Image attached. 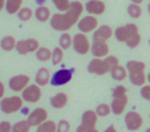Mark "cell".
Wrapping results in <instances>:
<instances>
[{
  "mask_svg": "<svg viewBox=\"0 0 150 132\" xmlns=\"http://www.w3.org/2000/svg\"><path fill=\"white\" fill-rule=\"evenodd\" d=\"M104 132H117V129H116V127L114 126H109Z\"/></svg>",
  "mask_w": 150,
  "mask_h": 132,
  "instance_id": "cell-41",
  "label": "cell"
},
{
  "mask_svg": "<svg viewBox=\"0 0 150 132\" xmlns=\"http://www.w3.org/2000/svg\"><path fill=\"white\" fill-rule=\"evenodd\" d=\"M25 45H27V49H28V53H36L37 49L40 48V42L36 38H27Z\"/></svg>",
  "mask_w": 150,
  "mask_h": 132,
  "instance_id": "cell-35",
  "label": "cell"
},
{
  "mask_svg": "<svg viewBox=\"0 0 150 132\" xmlns=\"http://www.w3.org/2000/svg\"><path fill=\"white\" fill-rule=\"evenodd\" d=\"M77 28L81 33H91V32H94L97 28H98V20H97V16H93V15H88L85 17H81L77 23Z\"/></svg>",
  "mask_w": 150,
  "mask_h": 132,
  "instance_id": "cell-8",
  "label": "cell"
},
{
  "mask_svg": "<svg viewBox=\"0 0 150 132\" xmlns=\"http://www.w3.org/2000/svg\"><path fill=\"white\" fill-rule=\"evenodd\" d=\"M24 101L21 96L13 95V96H6L0 101V110L4 114H15L23 108Z\"/></svg>",
  "mask_w": 150,
  "mask_h": 132,
  "instance_id": "cell-4",
  "label": "cell"
},
{
  "mask_svg": "<svg viewBox=\"0 0 150 132\" xmlns=\"http://www.w3.org/2000/svg\"><path fill=\"white\" fill-rule=\"evenodd\" d=\"M71 131V123H69L68 120H60L59 123H57V129L56 132H69Z\"/></svg>",
  "mask_w": 150,
  "mask_h": 132,
  "instance_id": "cell-36",
  "label": "cell"
},
{
  "mask_svg": "<svg viewBox=\"0 0 150 132\" xmlns=\"http://www.w3.org/2000/svg\"><path fill=\"white\" fill-rule=\"evenodd\" d=\"M21 98L24 102L28 103H36L41 99V89L39 85H28L21 91Z\"/></svg>",
  "mask_w": 150,
  "mask_h": 132,
  "instance_id": "cell-9",
  "label": "cell"
},
{
  "mask_svg": "<svg viewBox=\"0 0 150 132\" xmlns=\"http://www.w3.org/2000/svg\"><path fill=\"white\" fill-rule=\"evenodd\" d=\"M97 120H98V115L93 110H88L85 111L81 116V124L77 127L76 132H88L96 128Z\"/></svg>",
  "mask_w": 150,
  "mask_h": 132,
  "instance_id": "cell-5",
  "label": "cell"
},
{
  "mask_svg": "<svg viewBox=\"0 0 150 132\" xmlns=\"http://www.w3.org/2000/svg\"><path fill=\"white\" fill-rule=\"evenodd\" d=\"M130 1H132V3H134V4H139V6H141L144 0H130Z\"/></svg>",
  "mask_w": 150,
  "mask_h": 132,
  "instance_id": "cell-43",
  "label": "cell"
},
{
  "mask_svg": "<svg viewBox=\"0 0 150 132\" xmlns=\"http://www.w3.org/2000/svg\"><path fill=\"white\" fill-rule=\"evenodd\" d=\"M91 45L92 42L86 37L85 33H76L73 37V49L76 53L79 54H88L91 52Z\"/></svg>",
  "mask_w": 150,
  "mask_h": 132,
  "instance_id": "cell-7",
  "label": "cell"
},
{
  "mask_svg": "<svg viewBox=\"0 0 150 132\" xmlns=\"http://www.w3.org/2000/svg\"><path fill=\"white\" fill-rule=\"evenodd\" d=\"M85 11L89 15L93 16H100L106 11V4L102 0H89L88 3L85 4Z\"/></svg>",
  "mask_w": 150,
  "mask_h": 132,
  "instance_id": "cell-14",
  "label": "cell"
},
{
  "mask_svg": "<svg viewBox=\"0 0 150 132\" xmlns=\"http://www.w3.org/2000/svg\"><path fill=\"white\" fill-rule=\"evenodd\" d=\"M27 120H28V123L31 127H39L41 123L48 120V111H47L45 108L37 107V108L32 110L31 112L28 114Z\"/></svg>",
  "mask_w": 150,
  "mask_h": 132,
  "instance_id": "cell-10",
  "label": "cell"
},
{
  "mask_svg": "<svg viewBox=\"0 0 150 132\" xmlns=\"http://www.w3.org/2000/svg\"><path fill=\"white\" fill-rule=\"evenodd\" d=\"M6 8V0H0V12Z\"/></svg>",
  "mask_w": 150,
  "mask_h": 132,
  "instance_id": "cell-42",
  "label": "cell"
},
{
  "mask_svg": "<svg viewBox=\"0 0 150 132\" xmlns=\"http://www.w3.org/2000/svg\"><path fill=\"white\" fill-rule=\"evenodd\" d=\"M4 94H6V86L1 81H0V101L4 98Z\"/></svg>",
  "mask_w": 150,
  "mask_h": 132,
  "instance_id": "cell-40",
  "label": "cell"
},
{
  "mask_svg": "<svg viewBox=\"0 0 150 132\" xmlns=\"http://www.w3.org/2000/svg\"><path fill=\"white\" fill-rule=\"evenodd\" d=\"M85 9V6L81 1H72L71 7L67 12H60V13L52 15L49 24L54 31L59 32H68L74 24L79 23V20L81 19V15Z\"/></svg>",
  "mask_w": 150,
  "mask_h": 132,
  "instance_id": "cell-1",
  "label": "cell"
},
{
  "mask_svg": "<svg viewBox=\"0 0 150 132\" xmlns=\"http://www.w3.org/2000/svg\"><path fill=\"white\" fill-rule=\"evenodd\" d=\"M68 103V95L65 93H57L56 95H53L51 98V106L53 108H64Z\"/></svg>",
  "mask_w": 150,
  "mask_h": 132,
  "instance_id": "cell-18",
  "label": "cell"
},
{
  "mask_svg": "<svg viewBox=\"0 0 150 132\" xmlns=\"http://www.w3.org/2000/svg\"><path fill=\"white\" fill-rule=\"evenodd\" d=\"M24 0H6V11L9 15H17V12L23 8Z\"/></svg>",
  "mask_w": 150,
  "mask_h": 132,
  "instance_id": "cell-21",
  "label": "cell"
},
{
  "mask_svg": "<svg viewBox=\"0 0 150 132\" xmlns=\"http://www.w3.org/2000/svg\"><path fill=\"white\" fill-rule=\"evenodd\" d=\"M59 46L61 49H64V50L72 48V46H73V37H72L68 32H62V34L59 38Z\"/></svg>",
  "mask_w": 150,
  "mask_h": 132,
  "instance_id": "cell-24",
  "label": "cell"
},
{
  "mask_svg": "<svg viewBox=\"0 0 150 132\" xmlns=\"http://www.w3.org/2000/svg\"><path fill=\"white\" fill-rule=\"evenodd\" d=\"M104 62H105V66H106L108 73H110L117 65H120V61H118V58H117L116 56H106L104 58Z\"/></svg>",
  "mask_w": 150,
  "mask_h": 132,
  "instance_id": "cell-32",
  "label": "cell"
},
{
  "mask_svg": "<svg viewBox=\"0 0 150 132\" xmlns=\"http://www.w3.org/2000/svg\"><path fill=\"white\" fill-rule=\"evenodd\" d=\"M16 44L17 41L13 36H6L0 40V48L6 52H11L13 49H16Z\"/></svg>",
  "mask_w": 150,
  "mask_h": 132,
  "instance_id": "cell-22",
  "label": "cell"
},
{
  "mask_svg": "<svg viewBox=\"0 0 150 132\" xmlns=\"http://www.w3.org/2000/svg\"><path fill=\"white\" fill-rule=\"evenodd\" d=\"M112 96H113V101L110 103L112 107V112L114 115H122L127 106V90L126 87L122 86V85H117L113 89V93H112Z\"/></svg>",
  "mask_w": 150,
  "mask_h": 132,
  "instance_id": "cell-3",
  "label": "cell"
},
{
  "mask_svg": "<svg viewBox=\"0 0 150 132\" xmlns=\"http://www.w3.org/2000/svg\"><path fill=\"white\" fill-rule=\"evenodd\" d=\"M57 129V123H54L53 120H45L44 123H41L37 127L36 132H56Z\"/></svg>",
  "mask_w": 150,
  "mask_h": 132,
  "instance_id": "cell-27",
  "label": "cell"
},
{
  "mask_svg": "<svg viewBox=\"0 0 150 132\" xmlns=\"http://www.w3.org/2000/svg\"><path fill=\"white\" fill-rule=\"evenodd\" d=\"M127 74H129V73H127L126 68H124V66H121V65H117L116 68L110 71L112 78H113L114 81H117V82L124 81V79L127 77Z\"/></svg>",
  "mask_w": 150,
  "mask_h": 132,
  "instance_id": "cell-23",
  "label": "cell"
},
{
  "mask_svg": "<svg viewBox=\"0 0 150 132\" xmlns=\"http://www.w3.org/2000/svg\"><path fill=\"white\" fill-rule=\"evenodd\" d=\"M127 15L132 17V19H138V17H141L142 15V8L139 4H129L127 6Z\"/></svg>",
  "mask_w": 150,
  "mask_h": 132,
  "instance_id": "cell-29",
  "label": "cell"
},
{
  "mask_svg": "<svg viewBox=\"0 0 150 132\" xmlns=\"http://www.w3.org/2000/svg\"><path fill=\"white\" fill-rule=\"evenodd\" d=\"M146 69V65L142 61H136V59H132L126 64V70L127 73H136V71H145Z\"/></svg>",
  "mask_w": 150,
  "mask_h": 132,
  "instance_id": "cell-25",
  "label": "cell"
},
{
  "mask_svg": "<svg viewBox=\"0 0 150 132\" xmlns=\"http://www.w3.org/2000/svg\"><path fill=\"white\" fill-rule=\"evenodd\" d=\"M91 53L93 54L96 58H105L106 56H109V45H108V42L104 41V40H94V38H92Z\"/></svg>",
  "mask_w": 150,
  "mask_h": 132,
  "instance_id": "cell-12",
  "label": "cell"
},
{
  "mask_svg": "<svg viewBox=\"0 0 150 132\" xmlns=\"http://www.w3.org/2000/svg\"><path fill=\"white\" fill-rule=\"evenodd\" d=\"M110 112H112V107L108 103H100L96 107V114L98 116H101V118H106Z\"/></svg>",
  "mask_w": 150,
  "mask_h": 132,
  "instance_id": "cell-31",
  "label": "cell"
},
{
  "mask_svg": "<svg viewBox=\"0 0 150 132\" xmlns=\"http://www.w3.org/2000/svg\"><path fill=\"white\" fill-rule=\"evenodd\" d=\"M16 52L21 56H25L28 54V49H27V45H25V40H21V41H17L16 44Z\"/></svg>",
  "mask_w": 150,
  "mask_h": 132,
  "instance_id": "cell-37",
  "label": "cell"
},
{
  "mask_svg": "<svg viewBox=\"0 0 150 132\" xmlns=\"http://www.w3.org/2000/svg\"><path fill=\"white\" fill-rule=\"evenodd\" d=\"M144 124V119L136 111H129L125 115V126L129 131H138Z\"/></svg>",
  "mask_w": 150,
  "mask_h": 132,
  "instance_id": "cell-13",
  "label": "cell"
},
{
  "mask_svg": "<svg viewBox=\"0 0 150 132\" xmlns=\"http://www.w3.org/2000/svg\"><path fill=\"white\" fill-rule=\"evenodd\" d=\"M29 129H31V126L28 120H20L12 127V132H29Z\"/></svg>",
  "mask_w": 150,
  "mask_h": 132,
  "instance_id": "cell-33",
  "label": "cell"
},
{
  "mask_svg": "<svg viewBox=\"0 0 150 132\" xmlns=\"http://www.w3.org/2000/svg\"><path fill=\"white\" fill-rule=\"evenodd\" d=\"M73 69H60L52 74L51 85L52 86H64L69 83L73 78Z\"/></svg>",
  "mask_w": 150,
  "mask_h": 132,
  "instance_id": "cell-6",
  "label": "cell"
},
{
  "mask_svg": "<svg viewBox=\"0 0 150 132\" xmlns=\"http://www.w3.org/2000/svg\"><path fill=\"white\" fill-rule=\"evenodd\" d=\"M36 58L41 62H47V61H51L52 58V50L45 46H40L36 52Z\"/></svg>",
  "mask_w": 150,
  "mask_h": 132,
  "instance_id": "cell-26",
  "label": "cell"
},
{
  "mask_svg": "<svg viewBox=\"0 0 150 132\" xmlns=\"http://www.w3.org/2000/svg\"><path fill=\"white\" fill-rule=\"evenodd\" d=\"M147 11H149V13H150V3L147 4Z\"/></svg>",
  "mask_w": 150,
  "mask_h": 132,
  "instance_id": "cell-46",
  "label": "cell"
},
{
  "mask_svg": "<svg viewBox=\"0 0 150 132\" xmlns=\"http://www.w3.org/2000/svg\"><path fill=\"white\" fill-rule=\"evenodd\" d=\"M88 132H98V129L94 128V129H92V131H88Z\"/></svg>",
  "mask_w": 150,
  "mask_h": 132,
  "instance_id": "cell-45",
  "label": "cell"
},
{
  "mask_svg": "<svg viewBox=\"0 0 150 132\" xmlns=\"http://www.w3.org/2000/svg\"><path fill=\"white\" fill-rule=\"evenodd\" d=\"M35 17L39 20L40 23H47V21H49L52 17L51 9L45 6H39L36 9H35Z\"/></svg>",
  "mask_w": 150,
  "mask_h": 132,
  "instance_id": "cell-19",
  "label": "cell"
},
{
  "mask_svg": "<svg viewBox=\"0 0 150 132\" xmlns=\"http://www.w3.org/2000/svg\"><path fill=\"white\" fill-rule=\"evenodd\" d=\"M0 132H1V131H0Z\"/></svg>",
  "mask_w": 150,
  "mask_h": 132,
  "instance_id": "cell-48",
  "label": "cell"
},
{
  "mask_svg": "<svg viewBox=\"0 0 150 132\" xmlns=\"http://www.w3.org/2000/svg\"><path fill=\"white\" fill-rule=\"evenodd\" d=\"M147 82H149V83H150V73L147 74Z\"/></svg>",
  "mask_w": 150,
  "mask_h": 132,
  "instance_id": "cell-44",
  "label": "cell"
},
{
  "mask_svg": "<svg viewBox=\"0 0 150 132\" xmlns=\"http://www.w3.org/2000/svg\"><path fill=\"white\" fill-rule=\"evenodd\" d=\"M113 34H114V31L112 29V27L100 25L98 28L93 32V38L94 40H104V41H108Z\"/></svg>",
  "mask_w": 150,
  "mask_h": 132,
  "instance_id": "cell-16",
  "label": "cell"
},
{
  "mask_svg": "<svg viewBox=\"0 0 150 132\" xmlns=\"http://www.w3.org/2000/svg\"><path fill=\"white\" fill-rule=\"evenodd\" d=\"M141 96L145 101L150 102V83L149 85H144L141 87Z\"/></svg>",
  "mask_w": 150,
  "mask_h": 132,
  "instance_id": "cell-38",
  "label": "cell"
},
{
  "mask_svg": "<svg viewBox=\"0 0 150 132\" xmlns=\"http://www.w3.org/2000/svg\"><path fill=\"white\" fill-rule=\"evenodd\" d=\"M114 37H116L117 41L125 42L130 49L137 48L141 44V34H139L138 27L133 23L118 27L114 31Z\"/></svg>",
  "mask_w": 150,
  "mask_h": 132,
  "instance_id": "cell-2",
  "label": "cell"
},
{
  "mask_svg": "<svg viewBox=\"0 0 150 132\" xmlns=\"http://www.w3.org/2000/svg\"><path fill=\"white\" fill-rule=\"evenodd\" d=\"M53 6L57 8V11L60 12H67L71 7V0H52Z\"/></svg>",
  "mask_w": 150,
  "mask_h": 132,
  "instance_id": "cell-34",
  "label": "cell"
},
{
  "mask_svg": "<svg viewBox=\"0 0 150 132\" xmlns=\"http://www.w3.org/2000/svg\"><path fill=\"white\" fill-rule=\"evenodd\" d=\"M88 71L91 74H96V75H104V74L108 73L104 58H96L94 57L88 65Z\"/></svg>",
  "mask_w": 150,
  "mask_h": 132,
  "instance_id": "cell-15",
  "label": "cell"
},
{
  "mask_svg": "<svg viewBox=\"0 0 150 132\" xmlns=\"http://www.w3.org/2000/svg\"><path fill=\"white\" fill-rule=\"evenodd\" d=\"M29 81H31V78H29L28 75H25V74H19V75H15V77L9 78L8 86L15 93H21L29 85Z\"/></svg>",
  "mask_w": 150,
  "mask_h": 132,
  "instance_id": "cell-11",
  "label": "cell"
},
{
  "mask_svg": "<svg viewBox=\"0 0 150 132\" xmlns=\"http://www.w3.org/2000/svg\"><path fill=\"white\" fill-rule=\"evenodd\" d=\"M129 79H130L132 85L142 87L146 83L147 75L145 74V71H136V73H129Z\"/></svg>",
  "mask_w": 150,
  "mask_h": 132,
  "instance_id": "cell-20",
  "label": "cell"
},
{
  "mask_svg": "<svg viewBox=\"0 0 150 132\" xmlns=\"http://www.w3.org/2000/svg\"><path fill=\"white\" fill-rule=\"evenodd\" d=\"M32 16H35V11H32L28 7H23V8L17 12V17L21 21H29L32 19Z\"/></svg>",
  "mask_w": 150,
  "mask_h": 132,
  "instance_id": "cell-30",
  "label": "cell"
},
{
  "mask_svg": "<svg viewBox=\"0 0 150 132\" xmlns=\"http://www.w3.org/2000/svg\"><path fill=\"white\" fill-rule=\"evenodd\" d=\"M145 132H150V127H149V128H147V129H146V131H145Z\"/></svg>",
  "mask_w": 150,
  "mask_h": 132,
  "instance_id": "cell-47",
  "label": "cell"
},
{
  "mask_svg": "<svg viewBox=\"0 0 150 132\" xmlns=\"http://www.w3.org/2000/svg\"><path fill=\"white\" fill-rule=\"evenodd\" d=\"M62 59H64V49H61L60 46H57V48H54L53 50H52V64L53 65H60L62 62Z\"/></svg>",
  "mask_w": 150,
  "mask_h": 132,
  "instance_id": "cell-28",
  "label": "cell"
},
{
  "mask_svg": "<svg viewBox=\"0 0 150 132\" xmlns=\"http://www.w3.org/2000/svg\"><path fill=\"white\" fill-rule=\"evenodd\" d=\"M12 124L8 120H3L0 122V131L1 132H12Z\"/></svg>",
  "mask_w": 150,
  "mask_h": 132,
  "instance_id": "cell-39",
  "label": "cell"
},
{
  "mask_svg": "<svg viewBox=\"0 0 150 132\" xmlns=\"http://www.w3.org/2000/svg\"><path fill=\"white\" fill-rule=\"evenodd\" d=\"M51 73L47 68H40L36 73V77H35V82L36 85H39L40 87L41 86H47L48 83H51Z\"/></svg>",
  "mask_w": 150,
  "mask_h": 132,
  "instance_id": "cell-17",
  "label": "cell"
}]
</instances>
